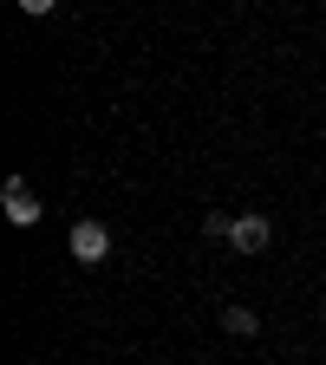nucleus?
Listing matches in <instances>:
<instances>
[{"label":"nucleus","instance_id":"obj_1","mask_svg":"<svg viewBox=\"0 0 326 365\" xmlns=\"http://www.w3.org/2000/svg\"><path fill=\"white\" fill-rule=\"evenodd\" d=\"M66 248H72V261H85V267H98L105 255H111V228L105 222H72V235H66Z\"/></svg>","mask_w":326,"mask_h":365},{"label":"nucleus","instance_id":"obj_2","mask_svg":"<svg viewBox=\"0 0 326 365\" xmlns=\"http://www.w3.org/2000/svg\"><path fill=\"white\" fill-rule=\"evenodd\" d=\"M0 209H7V222L14 228H33L46 209H39V196H33V182L26 176H7V190H0Z\"/></svg>","mask_w":326,"mask_h":365},{"label":"nucleus","instance_id":"obj_3","mask_svg":"<svg viewBox=\"0 0 326 365\" xmlns=\"http://www.w3.org/2000/svg\"><path fill=\"white\" fill-rule=\"evenodd\" d=\"M268 242H274V222H268V215H255V209H248V215H235V228H228V248L261 255Z\"/></svg>","mask_w":326,"mask_h":365},{"label":"nucleus","instance_id":"obj_4","mask_svg":"<svg viewBox=\"0 0 326 365\" xmlns=\"http://www.w3.org/2000/svg\"><path fill=\"white\" fill-rule=\"evenodd\" d=\"M222 327L235 333V339H255V333H261V313H248V307H222Z\"/></svg>","mask_w":326,"mask_h":365},{"label":"nucleus","instance_id":"obj_5","mask_svg":"<svg viewBox=\"0 0 326 365\" xmlns=\"http://www.w3.org/2000/svg\"><path fill=\"white\" fill-rule=\"evenodd\" d=\"M228 228H235V215H222V209L203 215V235H209V242H228Z\"/></svg>","mask_w":326,"mask_h":365},{"label":"nucleus","instance_id":"obj_6","mask_svg":"<svg viewBox=\"0 0 326 365\" xmlns=\"http://www.w3.org/2000/svg\"><path fill=\"white\" fill-rule=\"evenodd\" d=\"M53 7H59V0H20V14H33V20H46Z\"/></svg>","mask_w":326,"mask_h":365}]
</instances>
